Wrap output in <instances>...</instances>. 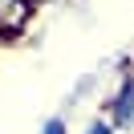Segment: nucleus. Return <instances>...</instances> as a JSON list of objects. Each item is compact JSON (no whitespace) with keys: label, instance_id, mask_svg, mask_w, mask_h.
Returning a JSON list of instances; mask_svg holds the SVG:
<instances>
[{"label":"nucleus","instance_id":"1","mask_svg":"<svg viewBox=\"0 0 134 134\" xmlns=\"http://www.w3.org/2000/svg\"><path fill=\"white\" fill-rule=\"evenodd\" d=\"M33 20L29 0H0V37H20Z\"/></svg>","mask_w":134,"mask_h":134},{"label":"nucleus","instance_id":"2","mask_svg":"<svg viewBox=\"0 0 134 134\" xmlns=\"http://www.w3.org/2000/svg\"><path fill=\"white\" fill-rule=\"evenodd\" d=\"M110 114H114V130H126V126H134V73L122 77V85H118L114 102H110Z\"/></svg>","mask_w":134,"mask_h":134},{"label":"nucleus","instance_id":"3","mask_svg":"<svg viewBox=\"0 0 134 134\" xmlns=\"http://www.w3.org/2000/svg\"><path fill=\"white\" fill-rule=\"evenodd\" d=\"M41 134H69V126H65V118H49L41 126Z\"/></svg>","mask_w":134,"mask_h":134},{"label":"nucleus","instance_id":"4","mask_svg":"<svg viewBox=\"0 0 134 134\" xmlns=\"http://www.w3.org/2000/svg\"><path fill=\"white\" fill-rule=\"evenodd\" d=\"M85 134H114V126L98 118V122H90V126H85Z\"/></svg>","mask_w":134,"mask_h":134},{"label":"nucleus","instance_id":"5","mask_svg":"<svg viewBox=\"0 0 134 134\" xmlns=\"http://www.w3.org/2000/svg\"><path fill=\"white\" fill-rule=\"evenodd\" d=\"M29 4H33V8H37V4H53V0H29Z\"/></svg>","mask_w":134,"mask_h":134}]
</instances>
